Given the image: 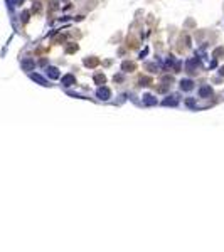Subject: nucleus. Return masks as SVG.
Listing matches in <instances>:
<instances>
[{"mask_svg": "<svg viewBox=\"0 0 224 252\" xmlns=\"http://www.w3.org/2000/svg\"><path fill=\"white\" fill-rule=\"evenodd\" d=\"M63 81L66 82V86H69V84H71V82L74 81V77H73V76H66V77L63 79Z\"/></svg>", "mask_w": 224, "mask_h": 252, "instance_id": "4", "label": "nucleus"}, {"mask_svg": "<svg viewBox=\"0 0 224 252\" xmlns=\"http://www.w3.org/2000/svg\"><path fill=\"white\" fill-rule=\"evenodd\" d=\"M145 103H147V104H155L157 101H155V99H152V96H147V99H145Z\"/></svg>", "mask_w": 224, "mask_h": 252, "instance_id": "7", "label": "nucleus"}, {"mask_svg": "<svg viewBox=\"0 0 224 252\" xmlns=\"http://www.w3.org/2000/svg\"><path fill=\"white\" fill-rule=\"evenodd\" d=\"M22 66L26 67V69H32V66H34V62H32V61H24V64H22Z\"/></svg>", "mask_w": 224, "mask_h": 252, "instance_id": "5", "label": "nucleus"}, {"mask_svg": "<svg viewBox=\"0 0 224 252\" xmlns=\"http://www.w3.org/2000/svg\"><path fill=\"white\" fill-rule=\"evenodd\" d=\"M14 2H15V4H17V5H19V4H20V2H22V0H14Z\"/></svg>", "mask_w": 224, "mask_h": 252, "instance_id": "9", "label": "nucleus"}, {"mask_svg": "<svg viewBox=\"0 0 224 252\" xmlns=\"http://www.w3.org/2000/svg\"><path fill=\"white\" fill-rule=\"evenodd\" d=\"M31 77H32V79H34V81H37V82H41L42 86H46V81H44V79H42V77L39 76V74H32Z\"/></svg>", "mask_w": 224, "mask_h": 252, "instance_id": "2", "label": "nucleus"}, {"mask_svg": "<svg viewBox=\"0 0 224 252\" xmlns=\"http://www.w3.org/2000/svg\"><path fill=\"white\" fill-rule=\"evenodd\" d=\"M211 93V88H204V89H201V96H206V94H209Z\"/></svg>", "mask_w": 224, "mask_h": 252, "instance_id": "8", "label": "nucleus"}, {"mask_svg": "<svg viewBox=\"0 0 224 252\" xmlns=\"http://www.w3.org/2000/svg\"><path fill=\"white\" fill-rule=\"evenodd\" d=\"M98 96H99L101 99H108L109 91H108V89H99V91H98Z\"/></svg>", "mask_w": 224, "mask_h": 252, "instance_id": "1", "label": "nucleus"}, {"mask_svg": "<svg viewBox=\"0 0 224 252\" xmlns=\"http://www.w3.org/2000/svg\"><path fill=\"white\" fill-rule=\"evenodd\" d=\"M180 88L182 89H192V82L190 81H182L180 82Z\"/></svg>", "mask_w": 224, "mask_h": 252, "instance_id": "3", "label": "nucleus"}, {"mask_svg": "<svg viewBox=\"0 0 224 252\" xmlns=\"http://www.w3.org/2000/svg\"><path fill=\"white\" fill-rule=\"evenodd\" d=\"M47 71H49L51 77H58V69H54V67H51V69H47Z\"/></svg>", "mask_w": 224, "mask_h": 252, "instance_id": "6", "label": "nucleus"}]
</instances>
